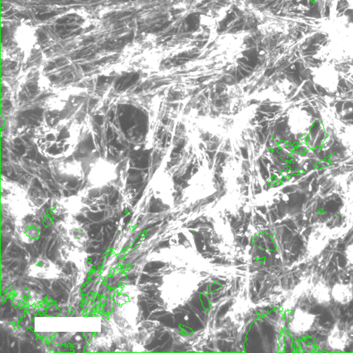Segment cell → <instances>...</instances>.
<instances>
[{
    "label": "cell",
    "instance_id": "4",
    "mask_svg": "<svg viewBox=\"0 0 353 353\" xmlns=\"http://www.w3.org/2000/svg\"><path fill=\"white\" fill-rule=\"evenodd\" d=\"M328 344L333 349L342 350L347 347L349 342L348 334L340 327L335 326L328 337Z\"/></svg>",
    "mask_w": 353,
    "mask_h": 353
},
{
    "label": "cell",
    "instance_id": "6",
    "mask_svg": "<svg viewBox=\"0 0 353 353\" xmlns=\"http://www.w3.org/2000/svg\"><path fill=\"white\" fill-rule=\"evenodd\" d=\"M347 251H348L349 254H353V245L351 248H349L348 249H347ZM348 259H349V261H351V263H352L353 264V255H348Z\"/></svg>",
    "mask_w": 353,
    "mask_h": 353
},
{
    "label": "cell",
    "instance_id": "5",
    "mask_svg": "<svg viewBox=\"0 0 353 353\" xmlns=\"http://www.w3.org/2000/svg\"><path fill=\"white\" fill-rule=\"evenodd\" d=\"M313 297L317 301L318 304H326L329 302L331 298L330 290L324 284L318 282L313 289Z\"/></svg>",
    "mask_w": 353,
    "mask_h": 353
},
{
    "label": "cell",
    "instance_id": "1",
    "mask_svg": "<svg viewBox=\"0 0 353 353\" xmlns=\"http://www.w3.org/2000/svg\"><path fill=\"white\" fill-rule=\"evenodd\" d=\"M329 230L326 226H318L313 229L308 238L307 249L311 255H318L330 241Z\"/></svg>",
    "mask_w": 353,
    "mask_h": 353
},
{
    "label": "cell",
    "instance_id": "3",
    "mask_svg": "<svg viewBox=\"0 0 353 353\" xmlns=\"http://www.w3.org/2000/svg\"><path fill=\"white\" fill-rule=\"evenodd\" d=\"M314 315L304 310H297L294 313L292 321V329L295 333L304 334L309 331L314 324Z\"/></svg>",
    "mask_w": 353,
    "mask_h": 353
},
{
    "label": "cell",
    "instance_id": "2",
    "mask_svg": "<svg viewBox=\"0 0 353 353\" xmlns=\"http://www.w3.org/2000/svg\"><path fill=\"white\" fill-rule=\"evenodd\" d=\"M330 294L335 302L347 305L353 300V285L351 282H337L330 289Z\"/></svg>",
    "mask_w": 353,
    "mask_h": 353
}]
</instances>
